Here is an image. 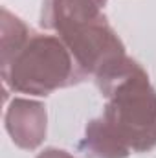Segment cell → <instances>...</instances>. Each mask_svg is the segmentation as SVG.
<instances>
[{"mask_svg":"<svg viewBox=\"0 0 156 158\" xmlns=\"http://www.w3.org/2000/svg\"><path fill=\"white\" fill-rule=\"evenodd\" d=\"M96 85L105 98L101 116L90 119L77 149L86 158H129L156 147V88L129 55L103 68Z\"/></svg>","mask_w":156,"mask_h":158,"instance_id":"6da1fadb","label":"cell"},{"mask_svg":"<svg viewBox=\"0 0 156 158\" xmlns=\"http://www.w3.org/2000/svg\"><path fill=\"white\" fill-rule=\"evenodd\" d=\"M4 90L28 96H50L83 81L72 53L59 35L31 31L24 44L0 61Z\"/></svg>","mask_w":156,"mask_h":158,"instance_id":"7a4b0ae2","label":"cell"},{"mask_svg":"<svg viewBox=\"0 0 156 158\" xmlns=\"http://www.w3.org/2000/svg\"><path fill=\"white\" fill-rule=\"evenodd\" d=\"M59 37L72 53L83 81L86 77H96L103 68L127 55L123 40L109 24L105 15L74 30L59 33Z\"/></svg>","mask_w":156,"mask_h":158,"instance_id":"3957f363","label":"cell"},{"mask_svg":"<svg viewBox=\"0 0 156 158\" xmlns=\"http://www.w3.org/2000/svg\"><path fill=\"white\" fill-rule=\"evenodd\" d=\"M4 127L17 147L24 151L39 149L48 132V112L44 103L31 98H13L6 107Z\"/></svg>","mask_w":156,"mask_h":158,"instance_id":"277c9868","label":"cell"},{"mask_svg":"<svg viewBox=\"0 0 156 158\" xmlns=\"http://www.w3.org/2000/svg\"><path fill=\"white\" fill-rule=\"evenodd\" d=\"M109 0H42L40 26L55 35L105 15Z\"/></svg>","mask_w":156,"mask_h":158,"instance_id":"5b68a950","label":"cell"},{"mask_svg":"<svg viewBox=\"0 0 156 158\" xmlns=\"http://www.w3.org/2000/svg\"><path fill=\"white\" fill-rule=\"evenodd\" d=\"M0 24H2V30H0V40H2V46H0V61L11 57L22 44L24 40L30 37V33L33 31L20 17H17L15 13H11L9 9L2 7V17H0Z\"/></svg>","mask_w":156,"mask_h":158,"instance_id":"8992f818","label":"cell"},{"mask_svg":"<svg viewBox=\"0 0 156 158\" xmlns=\"http://www.w3.org/2000/svg\"><path fill=\"white\" fill-rule=\"evenodd\" d=\"M37 158H76V156L70 155L64 149H59V147H46L44 151H40L37 155Z\"/></svg>","mask_w":156,"mask_h":158,"instance_id":"52a82bcc","label":"cell"}]
</instances>
